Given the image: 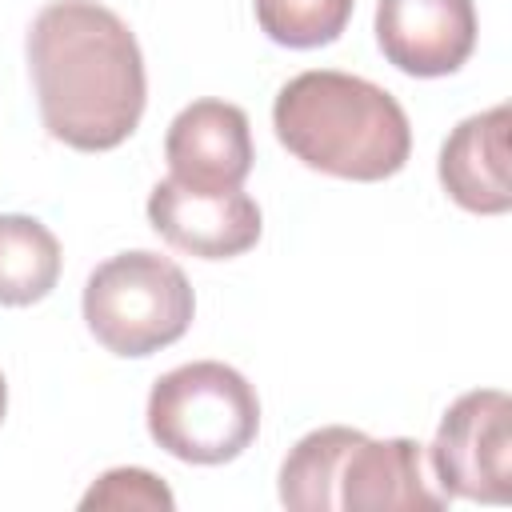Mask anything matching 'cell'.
<instances>
[{
    "instance_id": "8992f818",
    "label": "cell",
    "mask_w": 512,
    "mask_h": 512,
    "mask_svg": "<svg viewBox=\"0 0 512 512\" xmlns=\"http://www.w3.org/2000/svg\"><path fill=\"white\" fill-rule=\"evenodd\" d=\"M440 492L452 500H512V400L500 388L464 392L428 448Z\"/></svg>"
},
{
    "instance_id": "7a4b0ae2",
    "label": "cell",
    "mask_w": 512,
    "mask_h": 512,
    "mask_svg": "<svg viewBox=\"0 0 512 512\" xmlns=\"http://www.w3.org/2000/svg\"><path fill=\"white\" fill-rule=\"evenodd\" d=\"M272 128L300 164L340 180H388L412 152V128L400 100L336 68L292 76L272 104Z\"/></svg>"
},
{
    "instance_id": "52a82bcc",
    "label": "cell",
    "mask_w": 512,
    "mask_h": 512,
    "mask_svg": "<svg viewBox=\"0 0 512 512\" xmlns=\"http://www.w3.org/2000/svg\"><path fill=\"white\" fill-rule=\"evenodd\" d=\"M152 228L180 252L200 260H228L248 252L260 240V208L248 192L224 188H188L180 180H160L148 196Z\"/></svg>"
},
{
    "instance_id": "ba28073f",
    "label": "cell",
    "mask_w": 512,
    "mask_h": 512,
    "mask_svg": "<svg viewBox=\"0 0 512 512\" xmlns=\"http://www.w3.org/2000/svg\"><path fill=\"white\" fill-rule=\"evenodd\" d=\"M376 40L408 76H452L476 48L472 0H380Z\"/></svg>"
},
{
    "instance_id": "5bb4252c",
    "label": "cell",
    "mask_w": 512,
    "mask_h": 512,
    "mask_svg": "<svg viewBox=\"0 0 512 512\" xmlns=\"http://www.w3.org/2000/svg\"><path fill=\"white\" fill-rule=\"evenodd\" d=\"M4 408H8V384H4V376H0V420H4Z\"/></svg>"
},
{
    "instance_id": "4fadbf2b",
    "label": "cell",
    "mask_w": 512,
    "mask_h": 512,
    "mask_svg": "<svg viewBox=\"0 0 512 512\" xmlns=\"http://www.w3.org/2000/svg\"><path fill=\"white\" fill-rule=\"evenodd\" d=\"M80 508H156V512H172L176 500H172L168 484L160 476H152L148 468H112L84 492Z\"/></svg>"
},
{
    "instance_id": "8fae6325",
    "label": "cell",
    "mask_w": 512,
    "mask_h": 512,
    "mask_svg": "<svg viewBox=\"0 0 512 512\" xmlns=\"http://www.w3.org/2000/svg\"><path fill=\"white\" fill-rule=\"evenodd\" d=\"M60 280V240L20 212H0V304L44 300Z\"/></svg>"
},
{
    "instance_id": "30bf717a",
    "label": "cell",
    "mask_w": 512,
    "mask_h": 512,
    "mask_svg": "<svg viewBox=\"0 0 512 512\" xmlns=\"http://www.w3.org/2000/svg\"><path fill=\"white\" fill-rule=\"evenodd\" d=\"M508 104H496L488 112H476L452 128V136L440 148V184L444 192L476 212V216H500L512 208V184H508Z\"/></svg>"
},
{
    "instance_id": "9c48e42d",
    "label": "cell",
    "mask_w": 512,
    "mask_h": 512,
    "mask_svg": "<svg viewBox=\"0 0 512 512\" xmlns=\"http://www.w3.org/2000/svg\"><path fill=\"white\" fill-rule=\"evenodd\" d=\"M164 156L172 180L188 188H240L252 172V128L244 108L228 100H196L188 104L164 136Z\"/></svg>"
},
{
    "instance_id": "6da1fadb",
    "label": "cell",
    "mask_w": 512,
    "mask_h": 512,
    "mask_svg": "<svg viewBox=\"0 0 512 512\" xmlns=\"http://www.w3.org/2000/svg\"><path fill=\"white\" fill-rule=\"evenodd\" d=\"M28 64L52 140L108 152L136 132L148 76L132 28L112 8L96 0L44 4L28 28Z\"/></svg>"
},
{
    "instance_id": "5b68a950",
    "label": "cell",
    "mask_w": 512,
    "mask_h": 512,
    "mask_svg": "<svg viewBox=\"0 0 512 512\" xmlns=\"http://www.w3.org/2000/svg\"><path fill=\"white\" fill-rule=\"evenodd\" d=\"M196 312V296L180 264L136 248L104 260L84 284L88 332L116 356H152L176 344Z\"/></svg>"
},
{
    "instance_id": "277c9868",
    "label": "cell",
    "mask_w": 512,
    "mask_h": 512,
    "mask_svg": "<svg viewBox=\"0 0 512 512\" xmlns=\"http://www.w3.org/2000/svg\"><path fill=\"white\" fill-rule=\"evenodd\" d=\"M260 428L256 388L220 360H192L164 372L148 392L152 440L184 464L236 460Z\"/></svg>"
},
{
    "instance_id": "7c38bea8",
    "label": "cell",
    "mask_w": 512,
    "mask_h": 512,
    "mask_svg": "<svg viewBox=\"0 0 512 512\" xmlns=\"http://www.w3.org/2000/svg\"><path fill=\"white\" fill-rule=\"evenodd\" d=\"M356 0H256V20L268 40L284 48H320L332 44Z\"/></svg>"
},
{
    "instance_id": "3957f363",
    "label": "cell",
    "mask_w": 512,
    "mask_h": 512,
    "mask_svg": "<svg viewBox=\"0 0 512 512\" xmlns=\"http://www.w3.org/2000/svg\"><path fill=\"white\" fill-rule=\"evenodd\" d=\"M280 500L296 512L364 508H444L420 468V444L408 436L372 440L360 428L328 424L308 432L280 464Z\"/></svg>"
}]
</instances>
